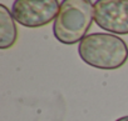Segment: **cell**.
I'll return each instance as SVG.
<instances>
[{
  "label": "cell",
  "mask_w": 128,
  "mask_h": 121,
  "mask_svg": "<svg viewBox=\"0 0 128 121\" xmlns=\"http://www.w3.org/2000/svg\"><path fill=\"white\" fill-rule=\"evenodd\" d=\"M78 52L86 64L103 70L119 69L128 60V46L124 40L106 33L87 35L79 42Z\"/></svg>",
  "instance_id": "6da1fadb"
},
{
  "label": "cell",
  "mask_w": 128,
  "mask_h": 121,
  "mask_svg": "<svg viewBox=\"0 0 128 121\" xmlns=\"http://www.w3.org/2000/svg\"><path fill=\"white\" fill-rule=\"evenodd\" d=\"M18 38V29L15 25V19L9 9L0 4V47H12Z\"/></svg>",
  "instance_id": "5b68a950"
},
{
  "label": "cell",
  "mask_w": 128,
  "mask_h": 121,
  "mask_svg": "<svg viewBox=\"0 0 128 121\" xmlns=\"http://www.w3.org/2000/svg\"><path fill=\"white\" fill-rule=\"evenodd\" d=\"M59 9L56 0H16L13 3L12 14L23 26L40 28L55 20Z\"/></svg>",
  "instance_id": "3957f363"
},
{
  "label": "cell",
  "mask_w": 128,
  "mask_h": 121,
  "mask_svg": "<svg viewBox=\"0 0 128 121\" xmlns=\"http://www.w3.org/2000/svg\"><path fill=\"white\" fill-rule=\"evenodd\" d=\"M94 20V3L89 0H64L54 20L53 34L66 45L80 42Z\"/></svg>",
  "instance_id": "7a4b0ae2"
},
{
  "label": "cell",
  "mask_w": 128,
  "mask_h": 121,
  "mask_svg": "<svg viewBox=\"0 0 128 121\" xmlns=\"http://www.w3.org/2000/svg\"><path fill=\"white\" fill-rule=\"evenodd\" d=\"M116 121H128V116H123V117H120V119H118Z\"/></svg>",
  "instance_id": "8992f818"
},
{
  "label": "cell",
  "mask_w": 128,
  "mask_h": 121,
  "mask_svg": "<svg viewBox=\"0 0 128 121\" xmlns=\"http://www.w3.org/2000/svg\"><path fill=\"white\" fill-rule=\"evenodd\" d=\"M94 21L106 31L118 35H128V0L96 1Z\"/></svg>",
  "instance_id": "277c9868"
}]
</instances>
